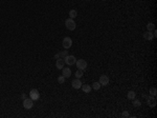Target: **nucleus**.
<instances>
[{"mask_svg":"<svg viewBox=\"0 0 157 118\" xmlns=\"http://www.w3.org/2000/svg\"><path fill=\"white\" fill-rule=\"evenodd\" d=\"M65 25H66V28H67L69 31H74L75 28H77V24H75L74 20H73L72 18L66 19V21H65Z\"/></svg>","mask_w":157,"mask_h":118,"instance_id":"1","label":"nucleus"},{"mask_svg":"<svg viewBox=\"0 0 157 118\" xmlns=\"http://www.w3.org/2000/svg\"><path fill=\"white\" fill-rule=\"evenodd\" d=\"M29 98L32 100V101H36L40 98V93H39V91L36 90V89H32L30 90V92H29Z\"/></svg>","mask_w":157,"mask_h":118,"instance_id":"2","label":"nucleus"},{"mask_svg":"<svg viewBox=\"0 0 157 118\" xmlns=\"http://www.w3.org/2000/svg\"><path fill=\"white\" fill-rule=\"evenodd\" d=\"M64 61L67 66H73V64H75V62H77V59H75V57L72 55H67L64 58Z\"/></svg>","mask_w":157,"mask_h":118,"instance_id":"3","label":"nucleus"},{"mask_svg":"<svg viewBox=\"0 0 157 118\" xmlns=\"http://www.w3.org/2000/svg\"><path fill=\"white\" fill-rule=\"evenodd\" d=\"M62 45L65 50H68L70 46L72 45V40L70 37H65V38L63 39V42H62Z\"/></svg>","mask_w":157,"mask_h":118,"instance_id":"4","label":"nucleus"},{"mask_svg":"<svg viewBox=\"0 0 157 118\" xmlns=\"http://www.w3.org/2000/svg\"><path fill=\"white\" fill-rule=\"evenodd\" d=\"M75 64H77V68L79 70H82V71H85L86 68H87V62H86L84 59H79V60H77V62H75Z\"/></svg>","mask_w":157,"mask_h":118,"instance_id":"5","label":"nucleus"},{"mask_svg":"<svg viewBox=\"0 0 157 118\" xmlns=\"http://www.w3.org/2000/svg\"><path fill=\"white\" fill-rule=\"evenodd\" d=\"M32 105H34V102H32V100L29 98V99H23V106L26 109V110H30L32 108Z\"/></svg>","mask_w":157,"mask_h":118,"instance_id":"6","label":"nucleus"},{"mask_svg":"<svg viewBox=\"0 0 157 118\" xmlns=\"http://www.w3.org/2000/svg\"><path fill=\"white\" fill-rule=\"evenodd\" d=\"M147 103H148V105L149 106H151V108H154V106L156 105V98L155 97H153V96H148L147 98Z\"/></svg>","mask_w":157,"mask_h":118,"instance_id":"7","label":"nucleus"},{"mask_svg":"<svg viewBox=\"0 0 157 118\" xmlns=\"http://www.w3.org/2000/svg\"><path fill=\"white\" fill-rule=\"evenodd\" d=\"M71 84H72V88L73 89H75V90H79V89H81V87H82V81L79 79V78H77V79H74V80H72V82H71Z\"/></svg>","mask_w":157,"mask_h":118,"instance_id":"8","label":"nucleus"},{"mask_svg":"<svg viewBox=\"0 0 157 118\" xmlns=\"http://www.w3.org/2000/svg\"><path fill=\"white\" fill-rule=\"evenodd\" d=\"M101 85H108L109 84V77L106 76V75H102V76L100 77V81Z\"/></svg>","mask_w":157,"mask_h":118,"instance_id":"9","label":"nucleus"},{"mask_svg":"<svg viewBox=\"0 0 157 118\" xmlns=\"http://www.w3.org/2000/svg\"><path fill=\"white\" fill-rule=\"evenodd\" d=\"M62 75L65 78H69L71 76V70L69 68H63L62 69Z\"/></svg>","mask_w":157,"mask_h":118,"instance_id":"10","label":"nucleus"},{"mask_svg":"<svg viewBox=\"0 0 157 118\" xmlns=\"http://www.w3.org/2000/svg\"><path fill=\"white\" fill-rule=\"evenodd\" d=\"M144 36V38L146 40H152L154 38V36H153V33L152 32H150V31H147V32H145V33L143 34Z\"/></svg>","mask_w":157,"mask_h":118,"instance_id":"11","label":"nucleus"},{"mask_svg":"<svg viewBox=\"0 0 157 118\" xmlns=\"http://www.w3.org/2000/svg\"><path fill=\"white\" fill-rule=\"evenodd\" d=\"M64 64H65L64 59H61V58L57 59V62H56V67H57V69H59V70H62V69L64 68Z\"/></svg>","mask_w":157,"mask_h":118,"instance_id":"12","label":"nucleus"},{"mask_svg":"<svg viewBox=\"0 0 157 118\" xmlns=\"http://www.w3.org/2000/svg\"><path fill=\"white\" fill-rule=\"evenodd\" d=\"M81 88H82V90H83L84 93H87V94L90 93L91 90H92V88H91L89 84H82V87H81Z\"/></svg>","mask_w":157,"mask_h":118,"instance_id":"13","label":"nucleus"},{"mask_svg":"<svg viewBox=\"0 0 157 118\" xmlns=\"http://www.w3.org/2000/svg\"><path fill=\"white\" fill-rule=\"evenodd\" d=\"M127 97L130 100H133L135 97H136V93H135L134 91H130V92H128V94H127Z\"/></svg>","mask_w":157,"mask_h":118,"instance_id":"14","label":"nucleus"},{"mask_svg":"<svg viewBox=\"0 0 157 118\" xmlns=\"http://www.w3.org/2000/svg\"><path fill=\"white\" fill-rule=\"evenodd\" d=\"M78 16V12L75 10H70L69 11V17L70 18H72V19H74L75 17Z\"/></svg>","mask_w":157,"mask_h":118,"instance_id":"15","label":"nucleus"},{"mask_svg":"<svg viewBox=\"0 0 157 118\" xmlns=\"http://www.w3.org/2000/svg\"><path fill=\"white\" fill-rule=\"evenodd\" d=\"M92 89L95 91H99L101 89V83L100 82H93L92 83Z\"/></svg>","mask_w":157,"mask_h":118,"instance_id":"16","label":"nucleus"},{"mask_svg":"<svg viewBox=\"0 0 157 118\" xmlns=\"http://www.w3.org/2000/svg\"><path fill=\"white\" fill-rule=\"evenodd\" d=\"M156 94H157L156 88H151V89H150V95L153 96V97H156Z\"/></svg>","mask_w":157,"mask_h":118,"instance_id":"17","label":"nucleus"},{"mask_svg":"<svg viewBox=\"0 0 157 118\" xmlns=\"http://www.w3.org/2000/svg\"><path fill=\"white\" fill-rule=\"evenodd\" d=\"M147 28H148V31L152 32L153 30H155V24H154V23H152V22H149V23H148V25H147Z\"/></svg>","mask_w":157,"mask_h":118,"instance_id":"18","label":"nucleus"},{"mask_svg":"<svg viewBox=\"0 0 157 118\" xmlns=\"http://www.w3.org/2000/svg\"><path fill=\"white\" fill-rule=\"evenodd\" d=\"M59 57H60V58H65V57H66L67 55H68V51H63V52H61V53H59Z\"/></svg>","mask_w":157,"mask_h":118,"instance_id":"19","label":"nucleus"},{"mask_svg":"<svg viewBox=\"0 0 157 118\" xmlns=\"http://www.w3.org/2000/svg\"><path fill=\"white\" fill-rule=\"evenodd\" d=\"M75 77L77 78H81V77H83V71L82 70H78L77 72H75Z\"/></svg>","mask_w":157,"mask_h":118,"instance_id":"20","label":"nucleus"},{"mask_svg":"<svg viewBox=\"0 0 157 118\" xmlns=\"http://www.w3.org/2000/svg\"><path fill=\"white\" fill-rule=\"evenodd\" d=\"M133 105L134 106H140L142 105V102H140V100H138V99H133Z\"/></svg>","mask_w":157,"mask_h":118,"instance_id":"21","label":"nucleus"},{"mask_svg":"<svg viewBox=\"0 0 157 118\" xmlns=\"http://www.w3.org/2000/svg\"><path fill=\"white\" fill-rule=\"evenodd\" d=\"M58 82H59V83H61V84H63V83L65 82V77L63 76V75H62V76H59V78H58Z\"/></svg>","mask_w":157,"mask_h":118,"instance_id":"22","label":"nucleus"},{"mask_svg":"<svg viewBox=\"0 0 157 118\" xmlns=\"http://www.w3.org/2000/svg\"><path fill=\"white\" fill-rule=\"evenodd\" d=\"M122 117H123V118H127V117H129V112H128V111H124L123 113H122Z\"/></svg>","mask_w":157,"mask_h":118,"instance_id":"23","label":"nucleus"},{"mask_svg":"<svg viewBox=\"0 0 157 118\" xmlns=\"http://www.w3.org/2000/svg\"><path fill=\"white\" fill-rule=\"evenodd\" d=\"M21 97H22V99H25L26 96H25V94H22V95H21Z\"/></svg>","mask_w":157,"mask_h":118,"instance_id":"24","label":"nucleus"},{"mask_svg":"<svg viewBox=\"0 0 157 118\" xmlns=\"http://www.w3.org/2000/svg\"><path fill=\"white\" fill-rule=\"evenodd\" d=\"M55 58H56V59H59L60 57H59V55H58V54H56V55H55Z\"/></svg>","mask_w":157,"mask_h":118,"instance_id":"25","label":"nucleus"},{"mask_svg":"<svg viewBox=\"0 0 157 118\" xmlns=\"http://www.w3.org/2000/svg\"><path fill=\"white\" fill-rule=\"evenodd\" d=\"M103 1H106V0H103Z\"/></svg>","mask_w":157,"mask_h":118,"instance_id":"26","label":"nucleus"},{"mask_svg":"<svg viewBox=\"0 0 157 118\" xmlns=\"http://www.w3.org/2000/svg\"><path fill=\"white\" fill-rule=\"evenodd\" d=\"M87 1H89V0H87Z\"/></svg>","mask_w":157,"mask_h":118,"instance_id":"27","label":"nucleus"}]
</instances>
